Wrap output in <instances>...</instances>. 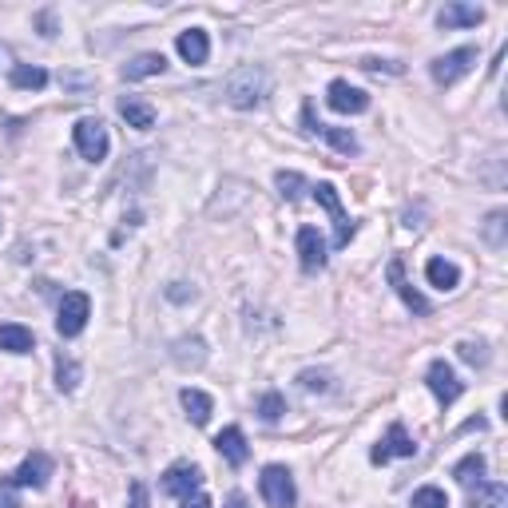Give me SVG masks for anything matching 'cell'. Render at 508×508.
<instances>
[{
	"mask_svg": "<svg viewBox=\"0 0 508 508\" xmlns=\"http://www.w3.org/2000/svg\"><path fill=\"white\" fill-rule=\"evenodd\" d=\"M223 95L231 107H243V112H251L270 95V72L263 64H243V68H234L231 75L223 80Z\"/></svg>",
	"mask_w": 508,
	"mask_h": 508,
	"instance_id": "6da1fadb",
	"label": "cell"
},
{
	"mask_svg": "<svg viewBox=\"0 0 508 508\" xmlns=\"http://www.w3.org/2000/svg\"><path fill=\"white\" fill-rule=\"evenodd\" d=\"M72 139H75V151H80L88 164H104L107 151H112V139H107L104 120H92V115H84V120L72 127Z\"/></svg>",
	"mask_w": 508,
	"mask_h": 508,
	"instance_id": "7a4b0ae2",
	"label": "cell"
},
{
	"mask_svg": "<svg viewBox=\"0 0 508 508\" xmlns=\"http://www.w3.org/2000/svg\"><path fill=\"white\" fill-rule=\"evenodd\" d=\"M258 489H263V501L270 508H294V501H298L294 477H290L286 464H266L263 477H258Z\"/></svg>",
	"mask_w": 508,
	"mask_h": 508,
	"instance_id": "3957f363",
	"label": "cell"
},
{
	"mask_svg": "<svg viewBox=\"0 0 508 508\" xmlns=\"http://www.w3.org/2000/svg\"><path fill=\"white\" fill-rule=\"evenodd\" d=\"M310 191H314V199L330 211V219H334V251H345L350 239H354V223H350V214H345L342 199H338V187H334V183H314Z\"/></svg>",
	"mask_w": 508,
	"mask_h": 508,
	"instance_id": "277c9868",
	"label": "cell"
},
{
	"mask_svg": "<svg viewBox=\"0 0 508 508\" xmlns=\"http://www.w3.org/2000/svg\"><path fill=\"white\" fill-rule=\"evenodd\" d=\"M92 318V298L84 294V290H68V294L60 298V318H56V330L64 338H75V334H84Z\"/></svg>",
	"mask_w": 508,
	"mask_h": 508,
	"instance_id": "5b68a950",
	"label": "cell"
},
{
	"mask_svg": "<svg viewBox=\"0 0 508 508\" xmlns=\"http://www.w3.org/2000/svg\"><path fill=\"white\" fill-rule=\"evenodd\" d=\"M473 64H477V48H457V52H445V56H437L429 64V75H433L441 88H449V84H457L461 75L473 72Z\"/></svg>",
	"mask_w": 508,
	"mask_h": 508,
	"instance_id": "8992f818",
	"label": "cell"
},
{
	"mask_svg": "<svg viewBox=\"0 0 508 508\" xmlns=\"http://www.w3.org/2000/svg\"><path fill=\"white\" fill-rule=\"evenodd\" d=\"M413 453H417L413 437L405 433V425H402V421H393V425H389V433H385V437L374 445L370 461H374V464H385L389 457H413Z\"/></svg>",
	"mask_w": 508,
	"mask_h": 508,
	"instance_id": "52a82bcc",
	"label": "cell"
},
{
	"mask_svg": "<svg viewBox=\"0 0 508 508\" xmlns=\"http://www.w3.org/2000/svg\"><path fill=\"white\" fill-rule=\"evenodd\" d=\"M425 382H429V389H433V397H437V402L441 405H453V402H457V397L464 393V385H461V377L457 374H453V365L449 362H433V365H429V374H425Z\"/></svg>",
	"mask_w": 508,
	"mask_h": 508,
	"instance_id": "ba28073f",
	"label": "cell"
},
{
	"mask_svg": "<svg viewBox=\"0 0 508 508\" xmlns=\"http://www.w3.org/2000/svg\"><path fill=\"white\" fill-rule=\"evenodd\" d=\"M48 477H52V457L36 449V453H28L25 464H20V469H16L8 481H13L16 489H45Z\"/></svg>",
	"mask_w": 508,
	"mask_h": 508,
	"instance_id": "9c48e42d",
	"label": "cell"
},
{
	"mask_svg": "<svg viewBox=\"0 0 508 508\" xmlns=\"http://www.w3.org/2000/svg\"><path fill=\"white\" fill-rule=\"evenodd\" d=\"M326 104L338 115H362L365 107H370V95H365L362 88H354V84H345V80H334L326 88Z\"/></svg>",
	"mask_w": 508,
	"mask_h": 508,
	"instance_id": "30bf717a",
	"label": "cell"
},
{
	"mask_svg": "<svg viewBox=\"0 0 508 508\" xmlns=\"http://www.w3.org/2000/svg\"><path fill=\"white\" fill-rule=\"evenodd\" d=\"M199 484H203V473H199V464H171V469L164 473V493L171 496H194L199 493Z\"/></svg>",
	"mask_w": 508,
	"mask_h": 508,
	"instance_id": "8fae6325",
	"label": "cell"
},
{
	"mask_svg": "<svg viewBox=\"0 0 508 508\" xmlns=\"http://www.w3.org/2000/svg\"><path fill=\"white\" fill-rule=\"evenodd\" d=\"M298 258H302V270H310V274L326 266V239L314 226H302L298 231Z\"/></svg>",
	"mask_w": 508,
	"mask_h": 508,
	"instance_id": "7c38bea8",
	"label": "cell"
},
{
	"mask_svg": "<svg viewBox=\"0 0 508 508\" xmlns=\"http://www.w3.org/2000/svg\"><path fill=\"white\" fill-rule=\"evenodd\" d=\"M385 274H389V286L397 290V298H402L405 306L413 310V314H429V298H425V294H417V290L405 283V266H402V258H393V263L385 266Z\"/></svg>",
	"mask_w": 508,
	"mask_h": 508,
	"instance_id": "4fadbf2b",
	"label": "cell"
},
{
	"mask_svg": "<svg viewBox=\"0 0 508 508\" xmlns=\"http://www.w3.org/2000/svg\"><path fill=\"white\" fill-rule=\"evenodd\" d=\"M214 449H219L223 461L234 464V469H239V464H246V457H251V449H246V437H243L239 425H226L223 433L214 437Z\"/></svg>",
	"mask_w": 508,
	"mask_h": 508,
	"instance_id": "5bb4252c",
	"label": "cell"
},
{
	"mask_svg": "<svg viewBox=\"0 0 508 508\" xmlns=\"http://www.w3.org/2000/svg\"><path fill=\"white\" fill-rule=\"evenodd\" d=\"M484 20V8H477V5H445L437 13V25L441 28H477Z\"/></svg>",
	"mask_w": 508,
	"mask_h": 508,
	"instance_id": "9a60e30c",
	"label": "cell"
},
{
	"mask_svg": "<svg viewBox=\"0 0 508 508\" xmlns=\"http://www.w3.org/2000/svg\"><path fill=\"white\" fill-rule=\"evenodd\" d=\"M175 48H179V56L187 64H207V56H211V40H207V32H203V28L179 32Z\"/></svg>",
	"mask_w": 508,
	"mask_h": 508,
	"instance_id": "2e32d148",
	"label": "cell"
},
{
	"mask_svg": "<svg viewBox=\"0 0 508 508\" xmlns=\"http://www.w3.org/2000/svg\"><path fill=\"white\" fill-rule=\"evenodd\" d=\"M469 508H508V489L501 481L469 484Z\"/></svg>",
	"mask_w": 508,
	"mask_h": 508,
	"instance_id": "e0dca14e",
	"label": "cell"
},
{
	"mask_svg": "<svg viewBox=\"0 0 508 508\" xmlns=\"http://www.w3.org/2000/svg\"><path fill=\"white\" fill-rule=\"evenodd\" d=\"M120 115L127 120V127H135V132H151V127H155V107L147 100H139V95H124Z\"/></svg>",
	"mask_w": 508,
	"mask_h": 508,
	"instance_id": "ac0fdd59",
	"label": "cell"
},
{
	"mask_svg": "<svg viewBox=\"0 0 508 508\" xmlns=\"http://www.w3.org/2000/svg\"><path fill=\"white\" fill-rule=\"evenodd\" d=\"M32 345H36V338H32L28 326H20V322H0V350H8V354H32Z\"/></svg>",
	"mask_w": 508,
	"mask_h": 508,
	"instance_id": "d6986e66",
	"label": "cell"
},
{
	"mask_svg": "<svg viewBox=\"0 0 508 508\" xmlns=\"http://www.w3.org/2000/svg\"><path fill=\"white\" fill-rule=\"evenodd\" d=\"M164 72H167L164 52H144L132 64H124V80H147V75H164Z\"/></svg>",
	"mask_w": 508,
	"mask_h": 508,
	"instance_id": "ffe728a7",
	"label": "cell"
},
{
	"mask_svg": "<svg viewBox=\"0 0 508 508\" xmlns=\"http://www.w3.org/2000/svg\"><path fill=\"white\" fill-rule=\"evenodd\" d=\"M425 278L437 290H457L461 270H457V263H449V258H429V263H425Z\"/></svg>",
	"mask_w": 508,
	"mask_h": 508,
	"instance_id": "44dd1931",
	"label": "cell"
},
{
	"mask_svg": "<svg viewBox=\"0 0 508 508\" xmlns=\"http://www.w3.org/2000/svg\"><path fill=\"white\" fill-rule=\"evenodd\" d=\"M179 402H183V409H187V417L194 421V425H207L211 413H214V402L203 393V389H183Z\"/></svg>",
	"mask_w": 508,
	"mask_h": 508,
	"instance_id": "7402d4cb",
	"label": "cell"
},
{
	"mask_svg": "<svg viewBox=\"0 0 508 508\" xmlns=\"http://www.w3.org/2000/svg\"><path fill=\"white\" fill-rule=\"evenodd\" d=\"M318 135L326 139V144L338 151V155H354V151H358V135H354L350 127H326V124H318Z\"/></svg>",
	"mask_w": 508,
	"mask_h": 508,
	"instance_id": "603a6c76",
	"label": "cell"
},
{
	"mask_svg": "<svg viewBox=\"0 0 508 508\" xmlns=\"http://www.w3.org/2000/svg\"><path fill=\"white\" fill-rule=\"evenodd\" d=\"M453 477H457L464 489H469V484H477L484 477V457H481V453H469V457H461L457 464H453Z\"/></svg>",
	"mask_w": 508,
	"mask_h": 508,
	"instance_id": "cb8c5ba5",
	"label": "cell"
},
{
	"mask_svg": "<svg viewBox=\"0 0 508 508\" xmlns=\"http://www.w3.org/2000/svg\"><path fill=\"white\" fill-rule=\"evenodd\" d=\"M45 84H48V72L45 68H28V64L13 68V88H20V92H40Z\"/></svg>",
	"mask_w": 508,
	"mask_h": 508,
	"instance_id": "d4e9b609",
	"label": "cell"
},
{
	"mask_svg": "<svg viewBox=\"0 0 508 508\" xmlns=\"http://www.w3.org/2000/svg\"><path fill=\"white\" fill-rule=\"evenodd\" d=\"M274 187H278V194H283L286 203H298L302 191H306V179H302L298 171H278V175H274Z\"/></svg>",
	"mask_w": 508,
	"mask_h": 508,
	"instance_id": "484cf974",
	"label": "cell"
},
{
	"mask_svg": "<svg viewBox=\"0 0 508 508\" xmlns=\"http://www.w3.org/2000/svg\"><path fill=\"white\" fill-rule=\"evenodd\" d=\"M409 508H449V496H445V489H437V484H425V489L413 493V504Z\"/></svg>",
	"mask_w": 508,
	"mask_h": 508,
	"instance_id": "4316f807",
	"label": "cell"
},
{
	"mask_svg": "<svg viewBox=\"0 0 508 508\" xmlns=\"http://www.w3.org/2000/svg\"><path fill=\"white\" fill-rule=\"evenodd\" d=\"M330 370H302L298 374V385L302 389H310V393H330Z\"/></svg>",
	"mask_w": 508,
	"mask_h": 508,
	"instance_id": "83f0119b",
	"label": "cell"
},
{
	"mask_svg": "<svg viewBox=\"0 0 508 508\" xmlns=\"http://www.w3.org/2000/svg\"><path fill=\"white\" fill-rule=\"evenodd\" d=\"M258 413H263V421H278V417H283L286 413L283 393H274V389H270V393L258 397Z\"/></svg>",
	"mask_w": 508,
	"mask_h": 508,
	"instance_id": "f1b7e54d",
	"label": "cell"
},
{
	"mask_svg": "<svg viewBox=\"0 0 508 508\" xmlns=\"http://www.w3.org/2000/svg\"><path fill=\"white\" fill-rule=\"evenodd\" d=\"M457 354H461V362H469V365H489V345L484 342H461L457 345Z\"/></svg>",
	"mask_w": 508,
	"mask_h": 508,
	"instance_id": "f546056e",
	"label": "cell"
},
{
	"mask_svg": "<svg viewBox=\"0 0 508 508\" xmlns=\"http://www.w3.org/2000/svg\"><path fill=\"white\" fill-rule=\"evenodd\" d=\"M504 211H493L489 219H484V239H489V246H504Z\"/></svg>",
	"mask_w": 508,
	"mask_h": 508,
	"instance_id": "4dcf8cb0",
	"label": "cell"
},
{
	"mask_svg": "<svg viewBox=\"0 0 508 508\" xmlns=\"http://www.w3.org/2000/svg\"><path fill=\"white\" fill-rule=\"evenodd\" d=\"M75 382H80V365H75V362H56V385L64 389V393H72V389H75Z\"/></svg>",
	"mask_w": 508,
	"mask_h": 508,
	"instance_id": "1f68e13d",
	"label": "cell"
},
{
	"mask_svg": "<svg viewBox=\"0 0 508 508\" xmlns=\"http://www.w3.org/2000/svg\"><path fill=\"white\" fill-rule=\"evenodd\" d=\"M358 68H362V72H389V75H402V72H405L397 60H377V56H365Z\"/></svg>",
	"mask_w": 508,
	"mask_h": 508,
	"instance_id": "d6a6232c",
	"label": "cell"
},
{
	"mask_svg": "<svg viewBox=\"0 0 508 508\" xmlns=\"http://www.w3.org/2000/svg\"><path fill=\"white\" fill-rule=\"evenodd\" d=\"M0 508H25V504H20V496H16V484L13 481H0Z\"/></svg>",
	"mask_w": 508,
	"mask_h": 508,
	"instance_id": "836d02e7",
	"label": "cell"
},
{
	"mask_svg": "<svg viewBox=\"0 0 508 508\" xmlns=\"http://www.w3.org/2000/svg\"><path fill=\"white\" fill-rule=\"evenodd\" d=\"M127 508H151V504H147V484H144V481H132V493H127Z\"/></svg>",
	"mask_w": 508,
	"mask_h": 508,
	"instance_id": "e575fe53",
	"label": "cell"
},
{
	"mask_svg": "<svg viewBox=\"0 0 508 508\" xmlns=\"http://www.w3.org/2000/svg\"><path fill=\"white\" fill-rule=\"evenodd\" d=\"M183 508H211V501L203 493H194V496H187V501H183Z\"/></svg>",
	"mask_w": 508,
	"mask_h": 508,
	"instance_id": "d590c367",
	"label": "cell"
},
{
	"mask_svg": "<svg viewBox=\"0 0 508 508\" xmlns=\"http://www.w3.org/2000/svg\"><path fill=\"white\" fill-rule=\"evenodd\" d=\"M167 294H171V298H175V302H183V298H187V290H183V283H175V286H171V290H167Z\"/></svg>",
	"mask_w": 508,
	"mask_h": 508,
	"instance_id": "8d00e7d4",
	"label": "cell"
},
{
	"mask_svg": "<svg viewBox=\"0 0 508 508\" xmlns=\"http://www.w3.org/2000/svg\"><path fill=\"white\" fill-rule=\"evenodd\" d=\"M226 508H246V501H243V496H239V493H234V496H231V501H226Z\"/></svg>",
	"mask_w": 508,
	"mask_h": 508,
	"instance_id": "74e56055",
	"label": "cell"
}]
</instances>
